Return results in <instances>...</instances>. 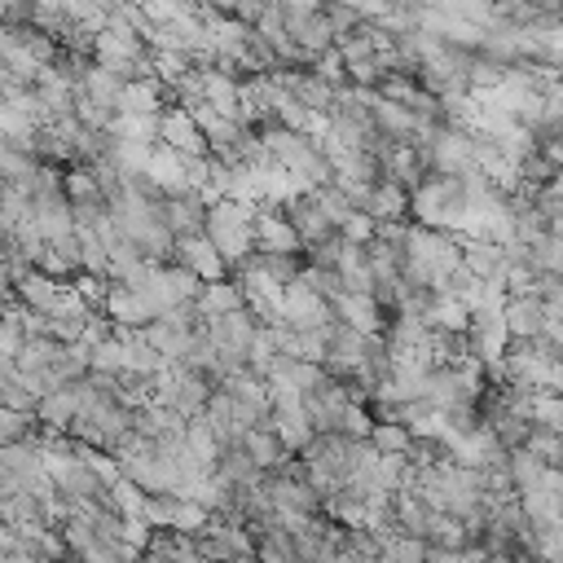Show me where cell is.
Here are the masks:
<instances>
[{"mask_svg": "<svg viewBox=\"0 0 563 563\" xmlns=\"http://www.w3.org/2000/svg\"><path fill=\"white\" fill-rule=\"evenodd\" d=\"M255 216H260V207H251V202H238V198H216L211 207H207V238L216 242V251L224 255V264H229V273H238L260 246H255Z\"/></svg>", "mask_w": 563, "mask_h": 563, "instance_id": "6da1fadb", "label": "cell"}, {"mask_svg": "<svg viewBox=\"0 0 563 563\" xmlns=\"http://www.w3.org/2000/svg\"><path fill=\"white\" fill-rule=\"evenodd\" d=\"M506 330H510V339H541L550 330V308L537 286L506 295Z\"/></svg>", "mask_w": 563, "mask_h": 563, "instance_id": "7a4b0ae2", "label": "cell"}, {"mask_svg": "<svg viewBox=\"0 0 563 563\" xmlns=\"http://www.w3.org/2000/svg\"><path fill=\"white\" fill-rule=\"evenodd\" d=\"M242 444H246V453L255 457V466L264 471V475H277V471H286V457L295 453L277 431H273V422H260V427H251L246 435H242Z\"/></svg>", "mask_w": 563, "mask_h": 563, "instance_id": "3957f363", "label": "cell"}]
</instances>
